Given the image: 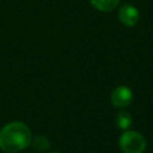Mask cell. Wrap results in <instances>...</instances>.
<instances>
[{
    "label": "cell",
    "instance_id": "cell-1",
    "mask_svg": "<svg viewBox=\"0 0 153 153\" xmlns=\"http://www.w3.org/2000/svg\"><path fill=\"white\" fill-rule=\"evenodd\" d=\"M30 128L19 121L5 124L0 129V148L6 153H17L31 145Z\"/></svg>",
    "mask_w": 153,
    "mask_h": 153
},
{
    "label": "cell",
    "instance_id": "cell-2",
    "mask_svg": "<svg viewBox=\"0 0 153 153\" xmlns=\"http://www.w3.org/2000/svg\"><path fill=\"white\" fill-rule=\"evenodd\" d=\"M146 145L143 135L135 130H124L118 140V146L123 153H143Z\"/></svg>",
    "mask_w": 153,
    "mask_h": 153
},
{
    "label": "cell",
    "instance_id": "cell-3",
    "mask_svg": "<svg viewBox=\"0 0 153 153\" xmlns=\"http://www.w3.org/2000/svg\"><path fill=\"white\" fill-rule=\"evenodd\" d=\"M133 100V91L124 85L117 86L112 90L110 94V102L115 108L123 109L127 108Z\"/></svg>",
    "mask_w": 153,
    "mask_h": 153
},
{
    "label": "cell",
    "instance_id": "cell-4",
    "mask_svg": "<svg viewBox=\"0 0 153 153\" xmlns=\"http://www.w3.org/2000/svg\"><path fill=\"white\" fill-rule=\"evenodd\" d=\"M140 19V12L136 7H134L133 5L126 4L122 5L120 7L118 11V20L121 22L122 25L131 27L134 25H136V23Z\"/></svg>",
    "mask_w": 153,
    "mask_h": 153
},
{
    "label": "cell",
    "instance_id": "cell-5",
    "mask_svg": "<svg viewBox=\"0 0 153 153\" xmlns=\"http://www.w3.org/2000/svg\"><path fill=\"white\" fill-rule=\"evenodd\" d=\"M121 0H90L91 5L102 12H110L112 10H115Z\"/></svg>",
    "mask_w": 153,
    "mask_h": 153
},
{
    "label": "cell",
    "instance_id": "cell-6",
    "mask_svg": "<svg viewBox=\"0 0 153 153\" xmlns=\"http://www.w3.org/2000/svg\"><path fill=\"white\" fill-rule=\"evenodd\" d=\"M133 124V117L128 111L121 110L116 115V126L122 130H128Z\"/></svg>",
    "mask_w": 153,
    "mask_h": 153
},
{
    "label": "cell",
    "instance_id": "cell-7",
    "mask_svg": "<svg viewBox=\"0 0 153 153\" xmlns=\"http://www.w3.org/2000/svg\"><path fill=\"white\" fill-rule=\"evenodd\" d=\"M31 145H32L33 149H36L37 152H44V151H47V149L49 148L50 142H49V140H48L45 136H43V135H37V136L32 137Z\"/></svg>",
    "mask_w": 153,
    "mask_h": 153
},
{
    "label": "cell",
    "instance_id": "cell-8",
    "mask_svg": "<svg viewBox=\"0 0 153 153\" xmlns=\"http://www.w3.org/2000/svg\"><path fill=\"white\" fill-rule=\"evenodd\" d=\"M51 153H57V152H51Z\"/></svg>",
    "mask_w": 153,
    "mask_h": 153
}]
</instances>
